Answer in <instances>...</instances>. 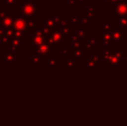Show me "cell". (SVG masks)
Segmentation results:
<instances>
[{
	"mask_svg": "<svg viewBox=\"0 0 127 126\" xmlns=\"http://www.w3.org/2000/svg\"><path fill=\"white\" fill-rule=\"evenodd\" d=\"M73 29L71 28H68V27H66V28H62V33L63 35H68L70 32H72Z\"/></svg>",
	"mask_w": 127,
	"mask_h": 126,
	"instance_id": "d6986e66",
	"label": "cell"
},
{
	"mask_svg": "<svg viewBox=\"0 0 127 126\" xmlns=\"http://www.w3.org/2000/svg\"><path fill=\"white\" fill-rule=\"evenodd\" d=\"M14 27H16L17 29V30H22V29H26V24L24 20L20 18H16L15 22L13 23Z\"/></svg>",
	"mask_w": 127,
	"mask_h": 126,
	"instance_id": "277c9868",
	"label": "cell"
},
{
	"mask_svg": "<svg viewBox=\"0 0 127 126\" xmlns=\"http://www.w3.org/2000/svg\"><path fill=\"white\" fill-rule=\"evenodd\" d=\"M107 66H108L109 67H120V63H119V58H117L116 56L112 54V57H111V59L109 60V61L107 62Z\"/></svg>",
	"mask_w": 127,
	"mask_h": 126,
	"instance_id": "5b68a950",
	"label": "cell"
},
{
	"mask_svg": "<svg viewBox=\"0 0 127 126\" xmlns=\"http://www.w3.org/2000/svg\"><path fill=\"white\" fill-rule=\"evenodd\" d=\"M84 67H96V63L94 62L93 60H90L89 61H87V63H85L84 64Z\"/></svg>",
	"mask_w": 127,
	"mask_h": 126,
	"instance_id": "44dd1931",
	"label": "cell"
},
{
	"mask_svg": "<svg viewBox=\"0 0 127 126\" xmlns=\"http://www.w3.org/2000/svg\"><path fill=\"white\" fill-rule=\"evenodd\" d=\"M76 33H77V35H78L80 38H85L86 36L88 35V32L87 31H85L84 29H80V28H77L76 29Z\"/></svg>",
	"mask_w": 127,
	"mask_h": 126,
	"instance_id": "ba28073f",
	"label": "cell"
},
{
	"mask_svg": "<svg viewBox=\"0 0 127 126\" xmlns=\"http://www.w3.org/2000/svg\"><path fill=\"white\" fill-rule=\"evenodd\" d=\"M111 57H112V52L111 53H105V54H102V55H99L100 60L103 61L104 63H106V64L109 61V60L111 59Z\"/></svg>",
	"mask_w": 127,
	"mask_h": 126,
	"instance_id": "30bf717a",
	"label": "cell"
},
{
	"mask_svg": "<svg viewBox=\"0 0 127 126\" xmlns=\"http://www.w3.org/2000/svg\"><path fill=\"white\" fill-rule=\"evenodd\" d=\"M50 49H51L50 46L45 44V45H42V47H41V49H39V53H41V54H48L50 52Z\"/></svg>",
	"mask_w": 127,
	"mask_h": 126,
	"instance_id": "52a82bcc",
	"label": "cell"
},
{
	"mask_svg": "<svg viewBox=\"0 0 127 126\" xmlns=\"http://www.w3.org/2000/svg\"><path fill=\"white\" fill-rule=\"evenodd\" d=\"M88 9H89L88 11L90 12V13L92 14L94 17H95V16H96V9L94 8V7H93V5L91 4V3H89V4H88Z\"/></svg>",
	"mask_w": 127,
	"mask_h": 126,
	"instance_id": "ac0fdd59",
	"label": "cell"
},
{
	"mask_svg": "<svg viewBox=\"0 0 127 126\" xmlns=\"http://www.w3.org/2000/svg\"><path fill=\"white\" fill-rule=\"evenodd\" d=\"M123 59H124V62L127 63V54H126V55L124 54V56H123Z\"/></svg>",
	"mask_w": 127,
	"mask_h": 126,
	"instance_id": "836d02e7",
	"label": "cell"
},
{
	"mask_svg": "<svg viewBox=\"0 0 127 126\" xmlns=\"http://www.w3.org/2000/svg\"><path fill=\"white\" fill-rule=\"evenodd\" d=\"M103 27H104V32L105 33H110V30L112 28V26L111 24H105L103 25Z\"/></svg>",
	"mask_w": 127,
	"mask_h": 126,
	"instance_id": "e0dca14e",
	"label": "cell"
},
{
	"mask_svg": "<svg viewBox=\"0 0 127 126\" xmlns=\"http://www.w3.org/2000/svg\"><path fill=\"white\" fill-rule=\"evenodd\" d=\"M112 54L116 56L117 58H119V59H120V58H123L125 53L123 51H116V52H112Z\"/></svg>",
	"mask_w": 127,
	"mask_h": 126,
	"instance_id": "2e32d148",
	"label": "cell"
},
{
	"mask_svg": "<svg viewBox=\"0 0 127 126\" xmlns=\"http://www.w3.org/2000/svg\"><path fill=\"white\" fill-rule=\"evenodd\" d=\"M76 2H77V0H70V3H69V4H68L69 8H72V7L76 3Z\"/></svg>",
	"mask_w": 127,
	"mask_h": 126,
	"instance_id": "f1b7e54d",
	"label": "cell"
},
{
	"mask_svg": "<svg viewBox=\"0 0 127 126\" xmlns=\"http://www.w3.org/2000/svg\"><path fill=\"white\" fill-rule=\"evenodd\" d=\"M50 35H51V39L54 43H60L61 41L64 39V36H63L64 35L59 30V29H52V33Z\"/></svg>",
	"mask_w": 127,
	"mask_h": 126,
	"instance_id": "3957f363",
	"label": "cell"
},
{
	"mask_svg": "<svg viewBox=\"0 0 127 126\" xmlns=\"http://www.w3.org/2000/svg\"><path fill=\"white\" fill-rule=\"evenodd\" d=\"M87 44H88L89 46H91L93 49H94V48H96V36L95 35H93L92 38L89 39L88 42H87Z\"/></svg>",
	"mask_w": 127,
	"mask_h": 126,
	"instance_id": "4fadbf2b",
	"label": "cell"
},
{
	"mask_svg": "<svg viewBox=\"0 0 127 126\" xmlns=\"http://www.w3.org/2000/svg\"><path fill=\"white\" fill-rule=\"evenodd\" d=\"M99 38H100V40H103V41H111L112 40V34L105 33V35H100Z\"/></svg>",
	"mask_w": 127,
	"mask_h": 126,
	"instance_id": "5bb4252c",
	"label": "cell"
},
{
	"mask_svg": "<svg viewBox=\"0 0 127 126\" xmlns=\"http://www.w3.org/2000/svg\"><path fill=\"white\" fill-rule=\"evenodd\" d=\"M77 1H79L80 3H84L85 2H87V0H77Z\"/></svg>",
	"mask_w": 127,
	"mask_h": 126,
	"instance_id": "e575fe53",
	"label": "cell"
},
{
	"mask_svg": "<svg viewBox=\"0 0 127 126\" xmlns=\"http://www.w3.org/2000/svg\"><path fill=\"white\" fill-rule=\"evenodd\" d=\"M64 63H65V67H76V63L74 62V61H71V60H68V59H66L64 61Z\"/></svg>",
	"mask_w": 127,
	"mask_h": 126,
	"instance_id": "8fae6325",
	"label": "cell"
},
{
	"mask_svg": "<svg viewBox=\"0 0 127 126\" xmlns=\"http://www.w3.org/2000/svg\"><path fill=\"white\" fill-rule=\"evenodd\" d=\"M84 17H85L86 18L88 19V20H91V19H93V17H94V16H93L92 14H91L89 11H86L85 13H84Z\"/></svg>",
	"mask_w": 127,
	"mask_h": 126,
	"instance_id": "603a6c76",
	"label": "cell"
},
{
	"mask_svg": "<svg viewBox=\"0 0 127 126\" xmlns=\"http://www.w3.org/2000/svg\"><path fill=\"white\" fill-rule=\"evenodd\" d=\"M115 15L117 17H127V3L126 1L118 2L116 3Z\"/></svg>",
	"mask_w": 127,
	"mask_h": 126,
	"instance_id": "6da1fadb",
	"label": "cell"
},
{
	"mask_svg": "<svg viewBox=\"0 0 127 126\" xmlns=\"http://www.w3.org/2000/svg\"><path fill=\"white\" fill-rule=\"evenodd\" d=\"M92 60L94 61L95 63H99L100 62V58H99V55H94L93 56V58H92Z\"/></svg>",
	"mask_w": 127,
	"mask_h": 126,
	"instance_id": "484cf974",
	"label": "cell"
},
{
	"mask_svg": "<svg viewBox=\"0 0 127 126\" xmlns=\"http://www.w3.org/2000/svg\"><path fill=\"white\" fill-rule=\"evenodd\" d=\"M112 43L111 41H104V47H103V49H104V52L105 53H111L112 50Z\"/></svg>",
	"mask_w": 127,
	"mask_h": 126,
	"instance_id": "8992f818",
	"label": "cell"
},
{
	"mask_svg": "<svg viewBox=\"0 0 127 126\" xmlns=\"http://www.w3.org/2000/svg\"><path fill=\"white\" fill-rule=\"evenodd\" d=\"M74 56H75L76 58H80V56H82V54H83V52H82L81 50H80V49L74 51Z\"/></svg>",
	"mask_w": 127,
	"mask_h": 126,
	"instance_id": "cb8c5ba5",
	"label": "cell"
},
{
	"mask_svg": "<svg viewBox=\"0 0 127 126\" xmlns=\"http://www.w3.org/2000/svg\"><path fill=\"white\" fill-rule=\"evenodd\" d=\"M24 7H25V9H24V11L25 12L26 14H29V13H31L32 10H34L35 9H31V7L30 6H28V3H26V4L24 5Z\"/></svg>",
	"mask_w": 127,
	"mask_h": 126,
	"instance_id": "ffe728a7",
	"label": "cell"
},
{
	"mask_svg": "<svg viewBox=\"0 0 127 126\" xmlns=\"http://www.w3.org/2000/svg\"><path fill=\"white\" fill-rule=\"evenodd\" d=\"M80 17H73V16H71V17H68V21H67V23L68 24H80Z\"/></svg>",
	"mask_w": 127,
	"mask_h": 126,
	"instance_id": "9c48e42d",
	"label": "cell"
},
{
	"mask_svg": "<svg viewBox=\"0 0 127 126\" xmlns=\"http://www.w3.org/2000/svg\"><path fill=\"white\" fill-rule=\"evenodd\" d=\"M61 24H62V28L68 27V23L66 22V21H62V22H61Z\"/></svg>",
	"mask_w": 127,
	"mask_h": 126,
	"instance_id": "83f0119b",
	"label": "cell"
},
{
	"mask_svg": "<svg viewBox=\"0 0 127 126\" xmlns=\"http://www.w3.org/2000/svg\"><path fill=\"white\" fill-rule=\"evenodd\" d=\"M72 40L74 42H80V37L78 35H75V36H73L72 37Z\"/></svg>",
	"mask_w": 127,
	"mask_h": 126,
	"instance_id": "1f68e13d",
	"label": "cell"
},
{
	"mask_svg": "<svg viewBox=\"0 0 127 126\" xmlns=\"http://www.w3.org/2000/svg\"><path fill=\"white\" fill-rule=\"evenodd\" d=\"M84 46H85V45H84L83 43H80V42H74V45H73V47H72L73 52L78 50V49H80L81 48H84Z\"/></svg>",
	"mask_w": 127,
	"mask_h": 126,
	"instance_id": "7c38bea8",
	"label": "cell"
},
{
	"mask_svg": "<svg viewBox=\"0 0 127 126\" xmlns=\"http://www.w3.org/2000/svg\"><path fill=\"white\" fill-rule=\"evenodd\" d=\"M84 51H85V52H92L93 48L87 43V44H85V46H84Z\"/></svg>",
	"mask_w": 127,
	"mask_h": 126,
	"instance_id": "7402d4cb",
	"label": "cell"
},
{
	"mask_svg": "<svg viewBox=\"0 0 127 126\" xmlns=\"http://www.w3.org/2000/svg\"><path fill=\"white\" fill-rule=\"evenodd\" d=\"M111 34H112V40H111L112 43L118 44V43H119V42H120L123 38H124V34H123V32H121L119 30V29H114L113 28L112 32Z\"/></svg>",
	"mask_w": 127,
	"mask_h": 126,
	"instance_id": "7a4b0ae2",
	"label": "cell"
},
{
	"mask_svg": "<svg viewBox=\"0 0 127 126\" xmlns=\"http://www.w3.org/2000/svg\"><path fill=\"white\" fill-rule=\"evenodd\" d=\"M119 26L123 28H127V19L121 17L120 20H119Z\"/></svg>",
	"mask_w": 127,
	"mask_h": 126,
	"instance_id": "9a60e30c",
	"label": "cell"
},
{
	"mask_svg": "<svg viewBox=\"0 0 127 126\" xmlns=\"http://www.w3.org/2000/svg\"><path fill=\"white\" fill-rule=\"evenodd\" d=\"M119 2V0H107V3L109 4H116Z\"/></svg>",
	"mask_w": 127,
	"mask_h": 126,
	"instance_id": "f546056e",
	"label": "cell"
},
{
	"mask_svg": "<svg viewBox=\"0 0 127 126\" xmlns=\"http://www.w3.org/2000/svg\"><path fill=\"white\" fill-rule=\"evenodd\" d=\"M53 20H54V22H55V24H57V23H60L61 22V19H60V17H59L53 18Z\"/></svg>",
	"mask_w": 127,
	"mask_h": 126,
	"instance_id": "d6a6232c",
	"label": "cell"
},
{
	"mask_svg": "<svg viewBox=\"0 0 127 126\" xmlns=\"http://www.w3.org/2000/svg\"><path fill=\"white\" fill-rule=\"evenodd\" d=\"M49 65L51 67H56V60H51V61H49Z\"/></svg>",
	"mask_w": 127,
	"mask_h": 126,
	"instance_id": "4dcf8cb0",
	"label": "cell"
},
{
	"mask_svg": "<svg viewBox=\"0 0 127 126\" xmlns=\"http://www.w3.org/2000/svg\"><path fill=\"white\" fill-rule=\"evenodd\" d=\"M61 53H62V54H64V55H67L68 54V49L67 48H62L61 49Z\"/></svg>",
	"mask_w": 127,
	"mask_h": 126,
	"instance_id": "d4e9b609",
	"label": "cell"
},
{
	"mask_svg": "<svg viewBox=\"0 0 127 126\" xmlns=\"http://www.w3.org/2000/svg\"><path fill=\"white\" fill-rule=\"evenodd\" d=\"M80 24H88V19L86 18L85 17H80Z\"/></svg>",
	"mask_w": 127,
	"mask_h": 126,
	"instance_id": "4316f807",
	"label": "cell"
}]
</instances>
